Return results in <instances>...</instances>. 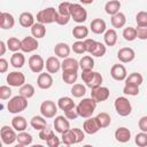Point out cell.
Segmentation results:
<instances>
[{
  "label": "cell",
  "instance_id": "bcb514c9",
  "mask_svg": "<svg viewBox=\"0 0 147 147\" xmlns=\"http://www.w3.org/2000/svg\"><path fill=\"white\" fill-rule=\"evenodd\" d=\"M134 142L139 147H146L147 146V132H140L137 133L134 137Z\"/></svg>",
  "mask_w": 147,
  "mask_h": 147
},
{
  "label": "cell",
  "instance_id": "2e32d148",
  "mask_svg": "<svg viewBox=\"0 0 147 147\" xmlns=\"http://www.w3.org/2000/svg\"><path fill=\"white\" fill-rule=\"evenodd\" d=\"M37 85L41 90H48L53 86V77L49 72H40L37 78Z\"/></svg>",
  "mask_w": 147,
  "mask_h": 147
},
{
  "label": "cell",
  "instance_id": "4fadbf2b",
  "mask_svg": "<svg viewBox=\"0 0 147 147\" xmlns=\"http://www.w3.org/2000/svg\"><path fill=\"white\" fill-rule=\"evenodd\" d=\"M136 57V52L131 47H122L117 52V59L122 63H129L132 62Z\"/></svg>",
  "mask_w": 147,
  "mask_h": 147
},
{
  "label": "cell",
  "instance_id": "ab89813d",
  "mask_svg": "<svg viewBox=\"0 0 147 147\" xmlns=\"http://www.w3.org/2000/svg\"><path fill=\"white\" fill-rule=\"evenodd\" d=\"M70 92H71V94H72L75 98H82V96H84V95L86 94V87H85L83 84L77 83V84H74V85H72Z\"/></svg>",
  "mask_w": 147,
  "mask_h": 147
},
{
  "label": "cell",
  "instance_id": "8d00e7d4",
  "mask_svg": "<svg viewBox=\"0 0 147 147\" xmlns=\"http://www.w3.org/2000/svg\"><path fill=\"white\" fill-rule=\"evenodd\" d=\"M6 44H7L8 49H9L10 52L15 53V52H18V51L21 49L22 40H20V39H18V38H16V37H10V38L6 41Z\"/></svg>",
  "mask_w": 147,
  "mask_h": 147
},
{
  "label": "cell",
  "instance_id": "5b68a950",
  "mask_svg": "<svg viewBox=\"0 0 147 147\" xmlns=\"http://www.w3.org/2000/svg\"><path fill=\"white\" fill-rule=\"evenodd\" d=\"M70 14L76 23H84L87 20V11L80 3H71Z\"/></svg>",
  "mask_w": 147,
  "mask_h": 147
},
{
  "label": "cell",
  "instance_id": "83f0119b",
  "mask_svg": "<svg viewBox=\"0 0 147 147\" xmlns=\"http://www.w3.org/2000/svg\"><path fill=\"white\" fill-rule=\"evenodd\" d=\"M57 107L61 110L67 111V110H69V109H71L74 107H76V105H75L72 98H70V96H61L57 100Z\"/></svg>",
  "mask_w": 147,
  "mask_h": 147
},
{
  "label": "cell",
  "instance_id": "c3c4849f",
  "mask_svg": "<svg viewBox=\"0 0 147 147\" xmlns=\"http://www.w3.org/2000/svg\"><path fill=\"white\" fill-rule=\"evenodd\" d=\"M77 78H78V72H63V74H62V79H63V82H64L65 84H69V85L76 83Z\"/></svg>",
  "mask_w": 147,
  "mask_h": 147
},
{
  "label": "cell",
  "instance_id": "cb8c5ba5",
  "mask_svg": "<svg viewBox=\"0 0 147 147\" xmlns=\"http://www.w3.org/2000/svg\"><path fill=\"white\" fill-rule=\"evenodd\" d=\"M18 22L23 28H31L34 24V16L30 11H24L20 15Z\"/></svg>",
  "mask_w": 147,
  "mask_h": 147
},
{
  "label": "cell",
  "instance_id": "74e56055",
  "mask_svg": "<svg viewBox=\"0 0 147 147\" xmlns=\"http://www.w3.org/2000/svg\"><path fill=\"white\" fill-rule=\"evenodd\" d=\"M142 82H144V77L139 72H132L125 78V83L126 84H134V85L140 86L142 84Z\"/></svg>",
  "mask_w": 147,
  "mask_h": 147
},
{
  "label": "cell",
  "instance_id": "9f6ffc18",
  "mask_svg": "<svg viewBox=\"0 0 147 147\" xmlns=\"http://www.w3.org/2000/svg\"><path fill=\"white\" fill-rule=\"evenodd\" d=\"M64 116H65L68 119H76L77 117H79V115H78V111H77V108H76V107H74V108H71V109H69V110L64 111Z\"/></svg>",
  "mask_w": 147,
  "mask_h": 147
},
{
  "label": "cell",
  "instance_id": "8992f818",
  "mask_svg": "<svg viewBox=\"0 0 147 147\" xmlns=\"http://www.w3.org/2000/svg\"><path fill=\"white\" fill-rule=\"evenodd\" d=\"M0 137H1V141L5 145H13L16 140H17V134H16V130L11 126L8 125H3L0 129Z\"/></svg>",
  "mask_w": 147,
  "mask_h": 147
},
{
  "label": "cell",
  "instance_id": "d590c367",
  "mask_svg": "<svg viewBox=\"0 0 147 147\" xmlns=\"http://www.w3.org/2000/svg\"><path fill=\"white\" fill-rule=\"evenodd\" d=\"M20 94L21 95H23L24 98H26V99H30V98H32L33 95H34V93H36V90H34V86L33 85H31V84H24V85H22L21 87H20Z\"/></svg>",
  "mask_w": 147,
  "mask_h": 147
},
{
  "label": "cell",
  "instance_id": "d6a6232c",
  "mask_svg": "<svg viewBox=\"0 0 147 147\" xmlns=\"http://www.w3.org/2000/svg\"><path fill=\"white\" fill-rule=\"evenodd\" d=\"M72 36L77 40H84L88 36V29L85 25H77L72 29Z\"/></svg>",
  "mask_w": 147,
  "mask_h": 147
},
{
  "label": "cell",
  "instance_id": "681fc988",
  "mask_svg": "<svg viewBox=\"0 0 147 147\" xmlns=\"http://www.w3.org/2000/svg\"><path fill=\"white\" fill-rule=\"evenodd\" d=\"M136 22H137V25H139V26L147 25V11H145V10L138 11L136 15Z\"/></svg>",
  "mask_w": 147,
  "mask_h": 147
},
{
  "label": "cell",
  "instance_id": "d6986e66",
  "mask_svg": "<svg viewBox=\"0 0 147 147\" xmlns=\"http://www.w3.org/2000/svg\"><path fill=\"white\" fill-rule=\"evenodd\" d=\"M45 67L47 72L49 74H56L60 69H61V62L57 59V56H49L46 62H45Z\"/></svg>",
  "mask_w": 147,
  "mask_h": 147
},
{
  "label": "cell",
  "instance_id": "7dc6e473",
  "mask_svg": "<svg viewBox=\"0 0 147 147\" xmlns=\"http://www.w3.org/2000/svg\"><path fill=\"white\" fill-rule=\"evenodd\" d=\"M71 49L76 54H84V53H86V47H85L84 40H77V41H75L72 44V46H71Z\"/></svg>",
  "mask_w": 147,
  "mask_h": 147
},
{
  "label": "cell",
  "instance_id": "7bdbcfd3",
  "mask_svg": "<svg viewBox=\"0 0 147 147\" xmlns=\"http://www.w3.org/2000/svg\"><path fill=\"white\" fill-rule=\"evenodd\" d=\"M140 92L139 90V86L138 85H134V84H126L124 85L123 87V93L126 94V95H131V96H136L138 95Z\"/></svg>",
  "mask_w": 147,
  "mask_h": 147
},
{
  "label": "cell",
  "instance_id": "60d3db41",
  "mask_svg": "<svg viewBox=\"0 0 147 147\" xmlns=\"http://www.w3.org/2000/svg\"><path fill=\"white\" fill-rule=\"evenodd\" d=\"M123 38L126 41L136 40L137 39V30H136V28H132V26L124 28V30H123Z\"/></svg>",
  "mask_w": 147,
  "mask_h": 147
},
{
  "label": "cell",
  "instance_id": "484cf974",
  "mask_svg": "<svg viewBox=\"0 0 147 147\" xmlns=\"http://www.w3.org/2000/svg\"><path fill=\"white\" fill-rule=\"evenodd\" d=\"M103 40H105V44L106 46H115L116 42H117V32L115 29H108L106 30L105 34H103Z\"/></svg>",
  "mask_w": 147,
  "mask_h": 147
},
{
  "label": "cell",
  "instance_id": "30bf717a",
  "mask_svg": "<svg viewBox=\"0 0 147 147\" xmlns=\"http://www.w3.org/2000/svg\"><path fill=\"white\" fill-rule=\"evenodd\" d=\"M110 95V91L108 87L106 86H98V87H94L92 88V92H91V98L93 100H95L96 102H103L106 101Z\"/></svg>",
  "mask_w": 147,
  "mask_h": 147
},
{
  "label": "cell",
  "instance_id": "6da1fadb",
  "mask_svg": "<svg viewBox=\"0 0 147 147\" xmlns=\"http://www.w3.org/2000/svg\"><path fill=\"white\" fill-rule=\"evenodd\" d=\"M96 103H98V102H96L95 100H93L92 98H84V99L76 106L79 117H82V118L91 117V116L93 115V113L95 111Z\"/></svg>",
  "mask_w": 147,
  "mask_h": 147
},
{
  "label": "cell",
  "instance_id": "836d02e7",
  "mask_svg": "<svg viewBox=\"0 0 147 147\" xmlns=\"http://www.w3.org/2000/svg\"><path fill=\"white\" fill-rule=\"evenodd\" d=\"M32 140H33V138L30 133H28L25 131H21L17 134V140L16 141L18 142L20 146H29V145L32 144Z\"/></svg>",
  "mask_w": 147,
  "mask_h": 147
},
{
  "label": "cell",
  "instance_id": "11a10c76",
  "mask_svg": "<svg viewBox=\"0 0 147 147\" xmlns=\"http://www.w3.org/2000/svg\"><path fill=\"white\" fill-rule=\"evenodd\" d=\"M84 44H85V47H86V53L91 54L92 51L94 49L95 45H96V41L94 39H90V38H86L84 39Z\"/></svg>",
  "mask_w": 147,
  "mask_h": 147
},
{
  "label": "cell",
  "instance_id": "5bb4252c",
  "mask_svg": "<svg viewBox=\"0 0 147 147\" xmlns=\"http://www.w3.org/2000/svg\"><path fill=\"white\" fill-rule=\"evenodd\" d=\"M61 69L63 72H78L79 61L74 57H65L61 62Z\"/></svg>",
  "mask_w": 147,
  "mask_h": 147
},
{
  "label": "cell",
  "instance_id": "4316f807",
  "mask_svg": "<svg viewBox=\"0 0 147 147\" xmlns=\"http://www.w3.org/2000/svg\"><path fill=\"white\" fill-rule=\"evenodd\" d=\"M10 64L15 68V69H20L25 64V56L23 53L21 52H15L11 56H10Z\"/></svg>",
  "mask_w": 147,
  "mask_h": 147
},
{
  "label": "cell",
  "instance_id": "4dcf8cb0",
  "mask_svg": "<svg viewBox=\"0 0 147 147\" xmlns=\"http://www.w3.org/2000/svg\"><path fill=\"white\" fill-rule=\"evenodd\" d=\"M31 34L37 38V39H40V38H44L45 34H46V28H45V24L42 23H34L32 26H31Z\"/></svg>",
  "mask_w": 147,
  "mask_h": 147
},
{
  "label": "cell",
  "instance_id": "f546056e",
  "mask_svg": "<svg viewBox=\"0 0 147 147\" xmlns=\"http://www.w3.org/2000/svg\"><path fill=\"white\" fill-rule=\"evenodd\" d=\"M119 9H121V2L118 0H109L105 5V11L110 16L117 14Z\"/></svg>",
  "mask_w": 147,
  "mask_h": 147
},
{
  "label": "cell",
  "instance_id": "6f0895ef",
  "mask_svg": "<svg viewBox=\"0 0 147 147\" xmlns=\"http://www.w3.org/2000/svg\"><path fill=\"white\" fill-rule=\"evenodd\" d=\"M70 20H71V16H64V15L57 14V17H56L55 23L59 24V25H67Z\"/></svg>",
  "mask_w": 147,
  "mask_h": 147
},
{
  "label": "cell",
  "instance_id": "816d5d0a",
  "mask_svg": "<svg viewBox=\"0 0 147 147\" xmlns=\"http://www.w3.org/2000/svg\"><path fill=\"white\" fill-rule=\"evenodd\" d=\"M11 88L7 85H2L0 86V99L1 100H7L11 96Z\"/></svg>",
  "mask_w": 147,
  "mask_h": 147
},
{
  "label": "cell",
  "instance_id": "7402d4cb",
  "mask_svg": "<svg viewBox=\"0 0 147 147\" xmlns=\"http://www.w3.org/2000/svg\"><path fill=\"white\" fill-rule=\"evenodd\" d=\"M70 46L65 42H57L55 46H54V53L57 57H61V59H65V57H69L70 55Z\"/></svg>",
  "mask_w": 147,
  "mask_h": 147
},
{
  "label": "cell",
  "instance_id": "f35d334b",
  "mask_svg": "<svg viewBox=\"0 0 147 147\" xmlns=\"http://www.w3.org/2000/svg\"><path fill=\"white\" fill-rule=\"evenodd\" d=\"M96 118H98V121H99V124H100L101 129L108 127V126L110 125V123H111L110 115H109L108 113H105V111L99 113V114L96 115Z\"/></svg>",
  "mask_w": 147,
  "mask_h": 147
},
{
  "label": "cell",
  "instance_id": "9c48e42d",
  "mask_svg": "<svg viewBox=\"0 0 147 147\" xmlns=\"http://www.w3.org/2000/svg\"><path fill=\"white\" fill-rule=\"evenodd\" d=\"M28 64H29V68L32 72L34 74H40L42 72L44 68H45V61L44 59L38 55V54H34V55H31L29 57V61H28Z\"/></svg>",
  "mask_w": 147,
  "mask_h": 147
},
{
  "label": "cell",
  "instance_id": "e575fe53",
  "mask_svg": "<svg viewBox=\"0 0 147 147\" xmlns=\"http://www.w3.org/2000/svg\"><path fill=\"white\" fill-rule=\"evenodd\" d=\"M79 68L82 70H91L94 68V60L90 55H85L79 60Z\"/></svg>",
  "mask_w": 147,
  "mask_h": 147
},
{
  "label": "cell",
  "instance_id": "f5cc1de1",
  "mask_svg": "<svg viewBox=\"0 0 147 147\" xmlns=\"http://www.w3.org/2000/svg\"><path fill=\"white\" fill-rule=\"evenodd\" d=\"M137 38L140 40H147V25L145 26H139L137 25Z\"/></svg>",
  "mask_w": 147,
  "mask_h": 147
},
{
  "label": "cell",
  "instance_id": "6125c7cd",
  "mask_svg": "<svg viewBox=\"0 0 147 147\" xmlns=\"http://www.w3.org/2000/svg\"><path fill=\"white\" fill-rule=\"evenodd\" d=\"M8 70V61L3 57L0 59V74H5Z\"/></svg>",
  "mask_w": 147,
  "mask_h": 147
},
{
  "label": "cell",
  "instance_id": "ffe728a7",
  "mask_svg": "<svg viewBox=\"0 0 147 147\" xmlns=\"http://www.w3.org/2000/svg\"><path fill=\"white\" fill-rule=\"evenodd\" d=\"M90 28H91V31L93 33L101 34V33H105L106 32L107 24H106V22L102 18H94V20H92V22L90 24Z\"/></svg>",
  "mask_w": 147,
  "mask_h": 147
},
{
  "label": "cell",
  "instance_id": "be15d7a7",
  "mask_svg": "<svg viewBox=\"0 0 147 147\" xmlns=\"http://www.w3.org/2000/svg\"><path fill=\"white\" fill-rule=\"evenodd\" d=\"M6 48H8L7 47V44L3 40H1L0 41V55H3L6 53Z\"/></svg>",
  "mask_w": 147,
  "mask_h": 147
},
{
  "label": "cell",
  "instance_id": "7c38bea8",
  "mask_svg": "<svg viewBox=\"0 0 147 147\" xmlns=\"http://www.w3.org/2000/svg\"><path fill=\"white\" fill-rule=\"evenodd\" d=\"M38 47H39V42H38L37 38H34L33 36H28V37H24V38L22 39L21 51H22L23 53H31V52H34Z\"/></svg>",
  "mask_w": 147,
  "mask_h": 147
},
{
  "label": "cell",
  "instance_id": "f907efd6",
  "mask_svg": "<svg viewBox=\"0 0 147 147\" xmlns=\"http://www.w3.org/2000/svg\"><path fill=\"white\" fill-rule=\"evenodd\" d=\"M53 136H55L54 131L52 129H48V127H45L42 130L39 131V138L42 140V141H47L49 138H52Z\"/></svg>",
  "mask_w": 147,
  "mask_h": 147
},
{
  "label": "cell",
  "instance_id": "680465c9",
  "mask_svg": "<svg viewBox=\"0 0 147 147\" xmlns=\"http://www.w3.org/2000/svg\"><path fill=\"white\" fill-rule=\"evenodd\" d=\"M60 144H61L60 138H57L56 136H53L52 138H49V139L46 141V145H47L48 147H59Z\"/></svg>",
  "mask_w": 147,
  "mask_h": 147
},
{
  "label": "cell",
  "instance_id": "9a60e30c",
  "mask_svg": "<svg viewBox=\"0 0 147 147\" xmlns=\"http://www.w3.org/2000/svg\"><path fill=\"white\" fill-rule=\"evenodd\" d=\"M110 76L113 77V79L117 80V82H122L125 80V78L127 77V72L126 69L123 64H114L110 69Z\"/></svg>",
  "mask_w": 147,
  "mask_h": 147
},
{
  "label": "cell",
  "instance_id": "f1b7e54d",
  "mask_svg": "<svg viewBox=\"0 0 147 147\" xmlns=\"http://www.w3.org/2000/svg\"><path fill=\"white\" fill-rule=\"evenodd\" d=\"M30 125L34 129V130H42L45 127H47V121L46 118L41 115V116H33L31 119H30Z\"/></svg>",
  "mask_w": 147,
  "mask_h": 147
},
{
  "label": "cell",
  "instance_id": "ba28073f",
  "mask_svg": "<svg viewBox=\"0 0 147 147\" xmlns=\"http://www.w3.org/2000/svg\"><path fill=\"white\" fill-rule=\"evenodd\" d=\"M6 80L11 87H21L25 84V76L21 71H11L7 75Z\"/></svg>",
  "mask_w": 147,
  "mask_h": 147
},
{
  "label": "cell",
  "instance_id": "603a6c76",
  "mask_svg": "<svg viewBox=\"0 0 147 147\" xmlns=\"http://www.w3.org/2000/svg\"><path fill=\"white\" fill-rule=\"evenodd\" d=\"M61 140H62L63 145H65V146H71V145L78 144L74 129H69V130L64 131L63 133H61Z\"/></svg>",
  "mask_w": 147,
  "mask_h": 147
},
{
  "label": "cell",
  "instance_id": "e7e4bbea",
  "mask_svg": "<svg viewBox=\"0 0 147 147\" xmlns=\"http://www.w3.org/2000/svg\"><path fill=\"white\" fill-rule=\"evenodd\" d=\"M79 1H80V3H83V5H91V3H93L94 0H79Z\"/></svg>",
  "mask_w": 147,
  "mask_h": 147
},
{
  "label": "cell",
  "instance_id": "44dd1931",
  "mask_svg": "<svg viewBox=\"0 0 147 147\" xmlns=\"http://www.w3.org/2000/svg\"><path fill=\"white\" fill-rule=\"evenodd\" d=\"M115 139L118 142L125 144V142L130 141V139H131V131L125 126H121V127L116 129V131H115Z\"/></svg>",
  "mask_w": 147,
  "mask_h": 147
},
{
  "label": "cell",
  "instance_id": "277c9868",
  "mask_svg": "<svg viewBox=\"0 0 147 147\" xmlns=\"http://www.w3.org/2000/svg\"><path fill=\"white\" fill-rule=\"evenodd\" d=\"M114 107H115L116 113L119 116H122V117H126V116H129L132 113L131 102L125 96H118V98H116V100L114 102Z\"/></svg>",
  "mask_w": 147,
  "mask_h": 147
},
{
  "label": "cell",
  "instance_id": "91938a15",
  "mask_svg": "<svg viewBox=\"0 0 147 147\" xmlns=\"http://www.w3.org/2000/svg\"><path fill=\"white\" fill-rule=\"evenodd\" d=\"M74 131H75V134H76V138H77V142H82L84 139H85V131L84 130H80L78 127H74Z\"/></svg>",
  "mask_w": 147,
  "mask_h": 147
},
{
  "label": "cell",
  "instance_id": "7a4b0ae2",
  "mask_svg": "<svg viewBox=\"0 0 147 147\" xmlns=\"http://www.w3.org/2000/svg\"><path fill=\"white\" fill-rule=\"evenodd\" d=\"M26 107H28V99L21 94L10 98L7 103V109L11 114H20L24 111Z\"/></svg>",
  "mask_w": 147,
  "mask_h": 147
},
{
  "label": "cell",
  "instance_id": "1f68e13d",
  "mask_svg": "<svg viewBox=\"0 0 147 147\" xmlns=\"http://www.w3.org/2000/svg\"><path fill=\"white\" fill-rule=\"evenodd\" d=\"M111 25L115 28V29H121V28H123L124 25H125V23H126V17H125V15L123 14V13H121V11H118L117 14H115V15H113L111 16Z\"/></svg>",
  "mask_w": 147,
  "mask_h": 147
},
{
  "label": "cell",
  "instance_id": "ac0fdd59",
  "mask_svg": "<svg viewBox=\"0 0 147 147\" xmlns=\"http://www.w3.org/2000/svg\"><path fill=\"white\" fill-rule=\"evenodd\" d=\"M15 25V18L10 13L2 11L0 14V28L2 30H8L14 28Z\"/></svg>",
  "mask_w": 147,
  "mask_h": 147
},
{
  "label": "cell",
  "instance_id": "f6af8a7d",
  "mask_svg": "<svg viewBox=\"0 0 147 147\" xmlns=\"http://www.w3.org/2000/svg\"><path fill=\"white\" fill-rule=\"evenodd\" d=\"M102 80H103V78H102L101 74H100V72H98V71H95V74H94L93 78L91 79V82H90L88 84H86V86H87V87H90V88L92 90V88H94V87L101 86Z\"/></svg>",
  "mask_w": 147,
  "mask_h": 147
},
{
  "label": "cell",
  "instance_id": "d4e9b609",
  "mask_svg": "<svg viewBox=\"0 0 147 147\" xmlns=\"http://www.w3.org/2000/svg\"><path fill=\"white\" fill-rule=\"evenodd\" d=\"M11 126L17 131V132H21V131H25V129L28 127V122L25 119V117L23 116H14L13 119H11Z\"/></svg>",
  "mask_w": 147,
  "mask_h": 147
},
{
  "label": "cell",
  "instance_id": "db71d44e",
  "mask_svg": "<svg viewBox=\"0 0 147 147\" xmlns=\"http://www.w3.org/2000/svg\"><path fill=\"white\" fill-rule=\"evenodd\" d=\"M95 71H93V69L91 70H82V79L85 84H88L91 82V79L93 78Z\"/></svg>",
  "mask_w": 147,
  "mask_h": 147
},
{
  "label": "cell",
  "instance_id": "e0dca14e",
  "mask_svg": "<svg viewBox=\"0 0 147 147\" xmlns=\"http://www.w3.org/2000/svg\"><path fill=\"white\" fill-rule=\"evenodd\" d=\"M54 129L57 133H63L64 131L70 129V122L65 116H56L54 122H53Z\"/></svg>",
  "mask_w": 147,
  "mask_h": 147
},
{
  "label": "cell",
  "instance_id": "8fae6325",
  "mask_svg": "<svg viewBox=\"0 0 147 147\" xmlns=\"http://www.w3.org/2000/svg\"><path fill=\"white\" fill-rule=\"evenodd\" d=\"M100 129H101V126L99 124L96 116L95 117H93V116L87 117L83 123V130L87 134H95Z\"/></svg>",
  "mask_w": 147,
  "mask_h": 147
},
{
  "label": "cell",
  "instance_id": "52a82bcc",
  "mask_svg": "<svg viewBox=\"0 0 147 147\" xmlns=\"http://www.w3.org/2000/svg\"><path fill=\"white\" fill-rule=\"evenodd\" d=\"M57 105H55L54 101L52 100H45L41 102L40 105V114L45 117V118H53L55 117L56 113H57Z\"/></svg>",
  "mask_w": 147,
  "mask_h": 147
},
{
  "label": "cell",
  "instance_id": "3957f363",
  "mask_svg": "<svg viewBox=\"0 0 147 147\" xmlns=\"http://www.w3.org/2000/svg\"><path fill=\"white\" fill-rule=\"evenodd\" d=\"M57 17V9L54 7H47L45 9H41L37 13V22L42 24H51L56 21Z\"/></svg>",
  "mask_w": 147,
  "mask_h": 147
},
{
  "label": "cell",
  "instance_id": "ee69618b",
  "mask_svg": "<svg viewBox=\"0 0 147 147\" xmlns=\"http://www.w3.org/2000/svg\"><path fill=\"white\" fill-rule=\"evenodd\" d=\"M70 8H71V2L69 1H63L57 7V14L64 15V16H71L70 14Z\"/></svg>",
  "mask_w": 147,
  "mask_h": 147
},
{
  "label": "cell",
  "instance_id": "b9f144b4",
  "mask_svg": "<svg viewBox=\"0 0 147 147\" xmlns=\"http://www.w3.org/2000/svg\"><path fill=\"white\" fill-rule=\"evenodd\" d=\"M107 52V48H106V45L102 44L101 41H96V45L94 47V49L92 51L91 55L92 56H95V57H102Z\"/></svg>",
  "mask_w": 147,
  "mask_h": 147
},
{
  "label": "cell",
  "instance_id": "94428289",
  "mask_svg": "<svg viewBox=\"0 0 147 147\" xmlns=\"http://www.w3.org/2000/svg\"><path fill=\"white\" fill-rule=\"evenodd\" d=\"M138 126H139L140 131L147 132V116L140 117V119H139V122H138Z\"/></svg>",
  "mask_w": 147,
  "mask_h": 147
}]
</instances>
